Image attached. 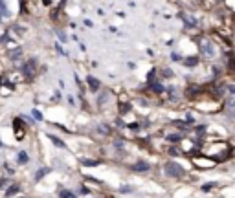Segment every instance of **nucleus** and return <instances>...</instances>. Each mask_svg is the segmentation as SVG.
I'll return each instance as SVG.
<instances>
[{
    "instance_id": "obj_1",
    "label": "nucleus",
    "mask_w": 235,
    "mask_h": 198,
    "mask_svg": "<svg viewBox=\"0 0 235 198\" xmlns=\"http://www.w3.org/2000/svg\"><path fill=\"white\" fill-rule=\"evenodd\" d=\"M165 173H167L169 176H173V178H182V176H184V169H182L178 163H173V161L165 163Z\"/></svg>"
},
{
    "instance_id": "obj_2",
    "label": "nucleus",
    "mask_w": 235,
    "mask_h": 198,
    "mask_svg": "<svg viewBox=\"0 0 235 198\" xmlns=\"http://www.w3.org/2000/svg\"><path fill=\"white\" fill-rule=\"evenodd\" d=\"M35 61L31 59V61H28L26 64H22V74L26 75V77H33L35 75Z\"/></svg>"
},
{
    "instance_id": "obj_3",
    "label": "nucleus",
    "mask_w": 235,
    "mask_h": 198,
    "mask_svg": "<svg viewBox=\"0 0 235 198\" xmlns=\"http://www.w3.org/2000/svg\"><path fill=\"white\" fill-rule=\"evenodd\" d=\"M86 83H88V86H90V90H92V92H98V90H99V81L98 79H94V77H90V75H88V77H86Z\"/></svg>"
},
{
    "instance_id": "obj_4",
    "label": "nucleus",
    "mask_w": 235,
    "mask_h": 198,
    "mask_svg": "<svg viewBox=\"0 0 235 198\" xmlns=\"http://www.w3.org/2000/svg\"><path fill=\"white\" fill-rule=\"evenodd\" d=\"M132 171H136V173H143V171H149V165L145 163V161H140L136 165H132Z\"/></svg>"
},
{
    "instance_id": "obj_5",
    "label": "nucleus",
    "mask_w": 235,
    "mask_h": 198,
    "mask_svg": "<svg viewBox=\"0 0 235 198\" xmlns=\"http://www.w3.org/2000/svg\"><path fill=\"white\" fill-rule=\"evenodd\" d=\"M20 191V187L19 185H9L7 189H6V196H13L15 193H19Z\"/></svg>"
},
{
    "instance_id": "obj_6",
    "label": "nucleus",
    "mask_w": 235,
    "mask_h": 198,
    "mask_svg": "<svg viewBox=\"0 0 235 198\" xmlns=\"http://www.w3.org/2000/svg\"><path fill=\"white\" fill-rule=\"evenodd\" d=\"M50 171H52V169H50V167H44V169H40L39 173H37V174H35V180H40V178H42V176H44V174H48V173H50Z\"/></svg>"
},
{
    "instance_id": "obj_7",
    "label": "nucleus",
    "mask_w": 235,
    "mask_h": 198,
    "mask_svg": "<svg viewBox=\"0 0 235 198\" xmlns=\"http://www.w3.org/2000/svg\"><path fill=\"white\" fill-rule=\"evenodd\" d=\"M59 198H77L74 193H70V191H61L59 193Z\"/></svg>"
},
{
    "instance_id": "obj_8",
    "label": "nucleus",
    "mask_w": 235,
    "mask_h": 198,
    "mask_svg": "<svg viewBox=\"0 0 235 198\" xmlns=\"http://www.w3.org/2000/svg\"><path fill=\"white\" fill-rule=\"evenodd\" d=\"M202 50H204L208 55H213V50H211V44H210V42H204V44H202Z\"/></svg>"
},
{
    "instance_id": "obj_9",
    "label": "nucleus",
    "mask_w": 235,
    "mask_h": 198,
    "mask_svg": "<svg viewBox=\"0 0 235 198\" xmlns=\"http://www.w3.org/2000/svg\"><path fill=\"white\" fill-rule=\"evenodd\" d=\"M48 138L52 139V141H53V143H55V145H57V147H61V149H64V147H66V145H64V143H62V141H61V139H57V138H55V136H52V134H50V136H48Z\"/></svg>"
},
{
    "instance_id": "obj_10",
    "label": "nucleus",
    "mask_w": 235,
    "mask_h": 198,
    "mask_svg": "<svg viewBox=\"0 0 235 198\" xmlns=\"http://www.w3.org/2000/svg\"><path fill=\"white\" fill-rule=\"evenodd\" d=\"M17 158H19V161H20V163H26V161H28V154H26L24 151H20V152H19V156H17Z\"/></svg>"
},
{
    "instance_id": "obj_11",
    "label": "nucleus",
    "mask_w": 235,
    "mask_h": 198,
    "mask_svg": "<svg viewBox=\"0 0 235 198\" xmlns=\"http://www.w3.org/2000/svg\"><path fill=\"white\" fill-rule=\"evenodd\" d=\"M196 62H198V59H196V57H189V59H186V62H184V64H186V66H195Z\"/></svg>"
},
{
    "instance_id": "obj_12",
    "label": "nucleus",
    "mask_w": 235,
    "mask_h": 198,
    "mask_svg": "<svg viewBox=\"0 0 235 198\" xmlns=\"http://www.w3.org/2000/svg\"><path fill=\"white\" fill-rule=\"evenodd\" d=\"M20 53H22V48H17L15 52H9V57H11V59H15V57H19Z\"/></svg>"
},
{
    "instance_id": "obj_13",
    "label": "nucleus",
    "mask_w": 235,
    "mask_h": 198,
    "mask_svg": "<svg viewBox=\"0 0 235 198\" xmlns=\"http://www.w3.org/2000/svg\"><path fill=\"white\" fill-rule=\"evenodd\" d=\"M151 88H153L154 92H164V86H162V84H156V83H151Z\"/></svg>"
},
{
    "instance_id": "obj_14",
    "label": "nucleus",
    "mask_w": 235,
    "mask_h": 198,
    "mask_svg": "<svg viewBox=\"0 0 235 198\" xmlns=\"http://www.w3.org/2000/svg\"><path fill=\"white\" fill-rule=\"evenodd\" d=\"M83 163H85V165H88V167H96V165H98V161H94V160H85Z\"/></svg>"
},
{
    "instance_id": "obj_15",
    "label": "nucleus",
    "mask_w": 235,
    "mask_h": 198,
    "mask_svg": "<svg viewBox=\"0 0 235 198\" xmlns=\"http://www.w3.org/2000/svg\"><path fill=\"white\" fill-rule=\"evenodd\" d=\"M0 9H2V13H4V15H9V11L6 9V4H4V0H0Z\"/></svg>"
},
{
    "instance_id": "obj_16",
    "label": "nucleus",
    "mask_w": 235,
    "mask_h": 198,
    "mask_svg": "<svg viewBox=\"0 0 235 198\" xmlns=\"http://www.w3.org/2000/svg\"><path fill=\"white\" fill-rule=\"evenodd\" d=\"M215 185H217V183H208V185H202V191H206V193H208V191H210V189H213Z\"/></svg>"
},
{
    "instance_id": "obj_17",
    "label": "nucleus",
    "mask_w": 235,
    "mask_h": 198,
    "mask_svg": "<svg viewBox=\"0 0 235 198\" xmlns=\"http://www.w3.org/2000/svg\"><path fill=\"white\" fill-rule=\"evenodd\" d=\"M6 185H9V180L2 178V180H0V189H2V187H6Z\"/></svg>"
},
{
    "instance_id": "obj_18",
    "label": "nucleus",
    "mask_w": 235,
    "mask_h": 198,
    "mask_svg": "<svg viewBox=\"0 0 235 198\" xmlns=\"http://www.w3.org/2000/svg\"><path fill=\"white\" fill-rule=\"evenodd\" d=\"M33 118H35V119H39V121H40V119H42V114H40L39 110H33Z\"/></svg>"
},
{
    "instance_id": "obj_19",
    "label": "nucleus",
    "mask_w": 235,
    "mask_h": 198,
    "mask_svg": "<svg viewBox=\"0 0 235 198\" xmlns=\"http://www.w3.org/2000/svg\"><path fill=\"white\" fill-rule=\"evenodd\" d=\"M154 74H156V70H151V74H149V77H147L149 83H153V81H154Z\"/></svg>"
},
{
    "instance_id": "obj_20",
    "label": "nucleus",
    "mask_w": 235,
    "mask_h": 198,
    "mask_svg": "<svg viewBox=\"0 0 235 198\" xmlns=\"http://www.w3.org/2000/svg\"><path fill=\"white\" fill-rule=\"evenodd\" d=\"M169 141H180V136H176V134H171V136H169Z\"/></svg>"
},
{
    "instance_id": "obj_21",
    "label": "nucleus",
    "mask_w": 235,
    "mask_h": 198,
    "mask_svg": "<svg viewBox=\"0 0 235 198\" xmlns=\"http://www.w3.org/2000/svg\"><path fill=\"white\" fill-rule=\"evenodd\" d=\"M57 35H59V39H61V42H66V35H64V33H61V31H59Z\"/></svg>"
},
{
    "instance_id": "obj_22",
    "label": "nucleus",
    "mask_w": 235,
    "mask_h": 198,
    "mask_svg": "<svg viewBox=\"0 0 235 198\" xmlns=\"http://www.w3.org/2000/svg\"><path fill=\"white\" fill-rule=\"evenodd\" d=\"M131 191H132V187H127V185L121 187V193H131Z\"/></svg>"
},
{
    "instance_id": "obj_23",
    "label": "nucleus",
    "mask_w": 235,
    "mask_h": 198,
    "mask_svg": "<svg viewBox=\"0 0 235 198\" xmlns=\"http://www.w3.org/2000/svg\"><path fill=\"white\" fill-rule=\"evenodd\" d=\"M233 24H235V20H233Z\"/></svg>"
}]
</instances>
